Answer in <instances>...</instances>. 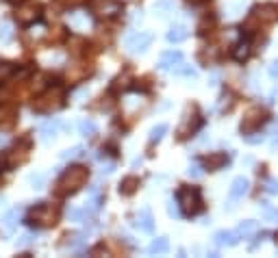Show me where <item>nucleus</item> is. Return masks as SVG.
<instances>
[{
    "label": "nucleus",
    "mask_w": 278,
    "mask_h": 258,
    "mask_svg": "<svg viewBox=\"0 0 278 258\" xmlns=\"http://www.w3.org/2000/svg\"><path fill=\"white\" fill-rule=\"evenodd\" d=\"M254 22H261V24H274V22H278V4L276 2L257 4L252 9V15H250L248 24H254Z\"/></svg>",
    "instance_id": "39448f33"
},
{
    "label": "nucleus",
    "mask_w": 278,
    "mask_h": 258,
    "mask_svg": "<svg viewBox=\"0 0 278 258\" xmlns=\"http://www.w3.org/2000/svg\"><path fill=\"white\" fill-rule=\"evenodd\" d=\"M11 37H13L11 24L9 22H2V24H0V41H11Z\"/></svg>",
    "instance_id": "c85d7f7f"
},
{
    "label": "nucleus",
    "mask_w": 278,
    "mask_h": 258,
    "mask_svg": "<svg viewBox=\"0 0 278 258\" xmlns=\"http://www.w3.org/2000/svg\"><path fill=\"white\" fill-rule=\"evenodd\" d=\"M233 57H235V61H246V59L250 57V43L239 41L235 46V50H233Z\"/></svg>",
    "instance_id": "5701e85b"
},
{
    "label": "nucleus",
    "mask_w": 278,
    "mask_h": 258,
    "mask_svg": "<svg viewBox=\"0 0 278 258\" xmlns=\"http://www.w3.org/2000/svg\"><path fill=\"white\" fill-rule=\"evenodd\" d=\"M270 76L272 78H278V59H274L272 65H270Z\"/></svg>",
    "instance_id": "c9c22d12"
},
{
    "label": "nucleus",
    "mask_w": 278,
    "mask_h": 258,
    "mask_svg": "<svg viewBox=\"0 0 278 258\" xmlns=\"http://www.w3.org/2000/svg\"><path fill=\"white\" fill-rule=\"evenodd\" d=\"M202 126V117L198 115V111H196V107L192 109H187V113H185V117H183V122L181 126H178V137L181 139H187L189 135H194L196 130Z\"/></svg>",
    "instance_id": "423d86ee"
},
{
    "label": "nucleus",
    "mask_w": 278,
    "mask_h": 258,
    "mask_svg": "<svg viewBox=\"0 0 278 258\" xmlns=\"http://www.w3.org/2000/svg\"><path fill=\"white\" fill-rule=\"evenodd\" d=\"M96 13L102 15V18H111V15L122 13V4L116 2V0H105V2H100L96 7Z\"/></svg>",
    "instance_id": "f8f14e48"
},
{
    "label": "nucleus",
    "mask_w": 278,
    "mask_h": 258,
    "mask_svg": "<svg viewBox=\"0 0 278 258\" xmlns=\"http://www.w3.org/2000/svg\"><path fill=\"white\" fill-rule=\"evenodd\" d=\"M274 241H276V245H278V232H276V239Z\"/></svg>",
    "instance_id": "a19ab883"
},
{
    "label": "nucleus",
    "mask_w": 278,
    "mask_h": 258,
    "mask_svg": "<svg viewBox=\"0 0 278 258\" xmlns=\"http://www.w3.org/2000/svg\"><path fill=\"white\" fill-rule=\"evenodd\" d=\"M152 39H155V35H152L150 31L133 33V35H128V39H126V48L130 52H146L150 48Z\"/></svg>",
    "instance_id": "6e6552de"
},
{
    "label": "nucleus",
    "mask_w": 278,
    "mask_h": 258,
    "mask_svg": "<svg viewBox=\"0 0 278 258\" xmlns=\"http://www.w3.org/2000/svg\"><path fill=\"white\" fill-rule=\"evenodd\" d=\"M272 146H274V147H276V146H278V135H276V137H274V141H272Z\"/></svg>",
    "instance_id": "ea45409f"
},
{
    "label": "nucleus",
    "mask_w": 278,
    "mask_h": 258,
    "mask_svg": "<svg viewBox=\"0 0 278 258\" xmlns=\"http://www.w3.org/2000/svg\"><path fill=\"white\" fill-rule=\"evenodd\" d=\"M40 4H35V2H24V4H20L18 11H15V20L20 22V24H24V26H29L33 24L37 18H40Z\"/></svg>",
    "instance_id": "1a4fd4ad"
},
{
    "label": "nucleus",
    "mask_w": 278,
    "mask_h": 258,
    "mask_svg": "<svg viewBox=\"0 0 278 258\" xmlns=\"http://www.w3.org/2000/svg\"><path fill=\"white\" fill-rule=\"evenodd\" d=\"M257 230H259L257 221H241L237 228V234H239V239H250L257 234Z\"/></svg>",
    "instance_id": "412c9836"
},
{
    "label": "nucleus",
    "mask_w": 278,
    "mask_h": 258,
    "mask_svg": "<svg viewBox=\"0 0 278 258\" xmlns=\"http://www.w3.org/2000/svg\"><path fill=\"white\" fill-rule=\"evenodd\" d=\"M139 186V178L137 176H126V178L119 183V193L122 195H133Z\"/></svg>",
    "instance_id": "aec40b11"
},
{
    "label": "nucleus",
    "mask_w": 278,
    "mask_h": 258,
    "mask_svg": "<svg viewBox=\"0 0 278 258\" xmlns=\"http://www.w3.org/2000/svg\"><path fill=\"white\" fill-rule=\"evenodd\" d=\"M29 183L33 184V189H41V186L46 184V174H31Z\"/></svg>",
    "instance_id": "cd10ccee"
},
{
    "label": "nucleus",
    "mask_w": 278,
    "mask_h": 258,
    "mask_svg": "<svg viewBox=\"0 0 278 258\" xmlns=\"http://www.w3.org/2000/svg\"><path fill=\"white\" fill-rule=\"evenodd\" d=\"M165 133H167V124L155 126V128L150 130V141H161L163 137H165Z\"/></svg>",
    "instance_id": "a878e982"
},
{
    "label": "nucleus",
    "mask_w": 278,
    "mask_h": 258,
    "mask_svg": "<svg viewBox=\"0 0 278 258\" xmlns=\"http://www.w3.org/2000/svg\"><path fill=\"white\" fill-rule=\"evenodd\" d=\"M155 9L157 11H172L174 9V2H172V0H161V2L155 4Z\"/></svg>",
    "instance_id": "72a5a7b5"
},
{
    "label": "nucleus",
    "mask_w": 278,
    "mask_h": 258,
    "mask_svg": "<svg viewBox=\"0 0 278 258\" xmlns=\"http://www.w3.org/2000/svg\"><path fill=\"white\" fill-rule=\"evenodd\" d=\"M57 217H59V211L54 208L52 204H46V202H41V204H37L35 208L31 211V217H29V223L33 226H54L57 223Z\"/></svg>",
    "instance_id": "20e7f679"
},
{
    "label": "nucleus",
    "mask_w": 278,
    "mask_h": 258,
    "mask_svg": "<svg viewBox=\"0 0 278 258\" xmlns=\"http://www.w3.org/2000/svg\"><path fill=\"white\" fill-rule=\"evenodd\" d=\"M59 128H61V122L59 119H46L41 126H40V135L43 141H54L59 135Z\"/></svg>",
    "instance_id": "9b49d317"
},
{
    "label": "nucleus",
    "mask_w": 278,
    "mask_h": 258,
    "mask_svg": "<svg viewBox=\"0 0 278 258\" xmlns=\"http://www.w3.org/2000/svg\"><path fill=\"white\" fill-rule=\"evenodd\" d=\"M187 172H189V176H192V178H200V176H202V167H200L198 163H192Z\"/></svg>",
    "instance_id": "f704fd0d"
},
{
    "label": "nucleus",
    "mask_w": 278,
    "mask_h": 258,
    "mask_svg": "<svg viewBox=\"0 0 278 258\" xmlns=\"http://www.w3.org/2000/svg\"><path fill=\"white\" fill-rule=\"evenodd\" d=\"M96 130H98V126H96L94 119H83V122H79V133L80 135L91 137V135H96Z\"/></svg>",
    "instance_id": "b1692460"
},
{
    "label": "nucleus",
    "mask_w": 278,
    "mask_h": 258,
    "mask_svg": "<svg viewBox=\"0 0 278 258\" xmlns=\"http://www.w3.org/2000/svg\"><path fill=\"white\" fill-rule=\"evenodd\" d=\"M263 215H265V217H270V219H274V217H276V213L272 211V208L265 206V208H263Z\"/></svg>",
    "instance_id": "4c0bfd02"
},
{
    "label": "nucleus",
    "mask_w": 278,
    "mask_h": 258,
    "mask_svg": "<svg viewBox=\"0 0 278 258\" xmlns=\"http://www.w3.org/2000/svg\"><path fill=\"white\" fill-rule=\"evenodd\" d=\"M226 154L224 152H213V154H209L204 158V167L209 169V172H217V169H222L226 165Z\"/></svg>",
    "instance_id": "dca6fc26"
},
{
    "label": "nucleus",
    "mask_w": 278,
    "mask_h": 258,
    "mask_svg": "<svg viewBox=\"0 0 278 258\" xmlns=\"http://www.w3.org/2000/svg\"><path fill=\"white\" fill-rule=\"evenodd\" d=\"M248 178H243V176H239V178L233 180V184H231V191H228V195H231V200H239V197H243L248 193Z\"/></svg>",
    "instance_id": "ddd939ff"
},
{
    "label": "nucleus",
    "mask_w": 278,
    "mask_h": 258,
    "mask_svg": "<svg viewBox=\"0 0 278 258\" xmlns=\"http://www.w3.org/2000/svg\"><path fill=\"white\" fill-rule=\"evenodd\" d=\"M167 213H170V217H178V215H181V213H178V208H176V204H174V202H170V204H167Z\"/></svg>",
    "instance_id": "e433bc0d"
},
{
    "label": "nucleus",
    "mask_w": 278,
    "mask_h": 258,
    "mask_svg": "<svg viewBox=\"0 0 278 258\" xmlns=\"http://www.w3.org/2000/svg\"><path fill=\"white\" fill-rule=\"evenodd\" d=\"M265 122H268V113H265L263 109L261 107L250 109V111L246 113V117H243V122H241V133L250 135L252 130L261 128V124H265Z\"/></svg>",
    "instance_id": "0eeeda50"
},
{
    "label": "nucleus",
    "mask_w": 278,
    "mask_h": 258,
    "mask_svg": "<svg viewBox=\"0 0 278 258\" xmlns=\"http://www.w3.org/2000/svg\"><path fill=\"white\" fill-rule=\"evenodd\" d=\"M15 122V109L9 107V104H4V107H0V130L9 128L11 124Z\"/></svg>",
    "instance_id": "6ab92c4d"
},
{
    "label": "nucleus",
    "mask_w": 278,
    "mask_h": 258,
    "mask_svg": "<svg viewBox=\"0 0 278 258\" xmlns=\"http://www.w3.org/2000/svg\"><path fill=\"white\" fill-rule=\"evenodd\" d=\"M61 107H63V89L61 87H52V89H48L46 93H41L40 98H35V102H33V111H37V113H52Z\"/></svg>",
    "instance_id": "7ed1b4c3"
},
{
    "label": "nucleus",
    "mask_w": 278,
    "mask_h": 258,
    "mask_svg": "<svg viewBox=\"0 0 278 258\" xmlns=\"http://www.w3.org/2000/svg\"><path fill=\"white\" fill-rule=\"evenodd\" d=\"M178 63H183V54L178 52V50H170V52H165V54L161 57L159 68H161V70H174Z\"/></svg>",
    "instance_id": "f3484780"
},
{
    "label": "nucleus",
    "mask_w": 278,
    "mask_h": 258,
    "mask_svg": "<svg viewBox=\"0 0 278 258\" xmlns=\"http://www.w3.org/2000/svg\"><path fill=\"white\" fill-rule=\"evenodd\" d=\"M174 72L181 74V76H189V78H196V70L189 68V65H183V63H178L176 68H174Z\"/></svg>",
    "instance_id": "c756f323"
},
{
    "label": "nucleus",
    "mask_w": 278,
    "mask_h": 258,
    "mask_svg": "<svg viewBox=\"0 0 278 258\" xmlns=\"http://www.w3.org/2000/svg\"><path fill=\"white\" fill-rule=\"evenodd\" d=\"M176 202L181 206L183 215L194 217L202 211V195H200L198 186H181L176 193Z\"/></svg>",
    "instance_id": "f03ea898"
},
{
    "label": "nucleus",
    "mask_w": 278,
    "mask_h": 258,
    "mask_svg": "<svg viewBox=\"0 0 278 258\" xmlns=\"http://www.w3.org/2000/svg\"><path fill=\"white\" fill-rule=\"evenodd\" d=\"M20 245H26V243H31V234H24V237H22L20 241H18Z\"/></svg>",
    "instance_id": "58836bf2"
},
{
    "label": "nucleus",
    "mask_w": 278,
    "mask_h": 258,
    "mask_svg": "<svg viewBox=\"0 0 278 258\" xmlns=\"http://www.w3.org/2000/svg\"><path fill=\"white\" fill-rule=\"evenodd\" d=\"M11 74H13V63H0V80H4Z\"/></svg>",
    "instance_id": "2f4dec72"
},
{
    "label": "nucleus",
    "mask_w": 278,
    "mask_h": 258,
    "mask_svg": "<svg viewBox=\"0 0 278 258\" xmlns=\"http://www.w3.org/2000/svg\"><path fill=\"white\" fill-rule=\"evenodd\" d=\"M189 37V31H187V26H183V24H174L170 31H167V41L170 43H181L185 41Z\"/></svg>",
    "instance_id": "a211bd4d"
},
{
    "label": "nucleus",
    "mask_w": 278,
    "mask_h": 258,
    "mask_svg": "<svg viewBox=\"0 0 278 258\" xmlns=\"http://www.w3.org/2000/svg\"><path fill=\"white\" fill-rule=\"evenodd\" d=\"M139 226V230H144V232H152L155 230V219H152V213H150V208L148 206H144L139 211V215H137V221H135Z\"/></svg>",
    "instance_id": "2eb2a0df"
},
{
    "label": "nucleus",
    "mask_w": 278,
    "mask_h": 258,
    "mask_svg": "<svg viewBox=\"0 0 278 258\" xmlns=\"http://www.w3.org/2000/svg\"><path fill=\"white\" fill-rule=\"evenodd\" d=\"M265 191L270 195H278V180L276 178H268L265 180Z\"/></svg>",
    "instance_id": "7c9ffc66"
},
{
    "label": "nucleus",
    "mask_w": 278,
    "mask_h": 258,
    "mask_svg": "<svg viewBox=\"0 0 278 258\" xmlns=\"http://www.w3.org/2000/svg\"><path fill=\"white\" fill-rule=\"evenodd\" d=\"M167 250H170V241H167L165 237L155 239V241L150 243V248H148V252H150L152 256H155V254H165Z\"/></svg>",
    "instance_id": "4be33fe9"
},
{
    "label": "nucleus",
    "mask_w": 278,
    "mask_h": 258,
    "mask_svg": "<svg viewBox=\"0 0 278 258\" xmlns=\"http://www.w3.org/2000/svg\"><path fill=\"white\" fill-rule=\"evenodd\" d=\"M68 22L76 31H87L91 26V20L85 11H72V13H68Z\"/></svg>",
    "instance_id": "9d476101"
},
{
    "label": "nucleus",
    "mask_w": 278,
    "mask_h": 258,
    "mask_svg": "<svg viewBox=\"0 0 278 258\" xmlns=\"http://www.w3.org/2000/svg\"><path fill=\"white\" fill-rule=\"evenodd\" d=\"M89 215L87 211H79V208H70V217L74 219V221H85V217Z\"/></svg>",
    "instance_id": "473e14b6"
},
{
    "label": "nucleus",
    "mask_w": 278,
    "mask_h": 258,
    "mask_svg": "<svg viewBox=\"0 0 278 258\" xmlns=\"http://www.w3.org/2000/svg\"><path fill=\"white\" fill-rule=\"evenodd\" d=\"M87 178H89V169L83 167V165H72L65 169V174L61 176V180H59V193H76V191L80 189Z\"/></svg>",
    "instance_id": "f257e3e1"
},
{
    "label": "nucleus",
    "mask_w": 278,
    "mask_h": 258,
    "mask_svg": "<svg viewBox=\"0 0 278 258\" xmlns=\"http://www.w3.org/2000/svg\"><path fill=\"white\" fill-rule=\"evenodd\" d=\"M213 241H215L217 248H233V245H237L239 234L237 232H226V230H220V232H215Z\"/></svg>",
    "instance_id": "4468645a"
},
{
    "label": "nucleus",
    "mask_w": 278,
    "mask_h": 258,
    "mask_svg": "<svg viewBox=\"0 0 278 258\" xmlns=\"http://www.w3.org/2000/svg\"><path fill=\"white\" fill-rule=\"evenodd\" d=\"M15 223H18V208H13V211H9L7 215L2 217V226H4V230H13L15 228Z\"/></svg>",
    "instance_id": "393cba45"
},
{
    "label": "nucleus",
    "mask_w": 278,
    "mask_h": 258,
    "mask_svg": "<svg viewBox=\"0 0 278 258\" xmlns=\"http://www.w3.org/2000/svg\"><path fill=\"white\" fill-rule=\"evenodd\" d=\"M83 154H85V147L83 146H74V147H70V150L61 152V158H79Z\"/></svg>",
    "instance_id": "bb28decb"
}]
</instances>
